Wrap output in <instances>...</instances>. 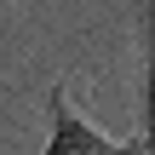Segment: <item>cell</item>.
Wrapping results in <instances>:
<instances>
[{
  "instance_id": "6da1fadb",
  "label": "cell",
  "mask_w": 155,
  "mask_h": 155,
  "mask_svg": "<svg viewBox=\"0 0 155 155\" xmlns=\"http://www.w3.org/2000/svg\"><path fill=\"white\" fill-rule=\"evenodd\" d=\"M40 155H138V144L92 127V121L75 109L69 86L58 81V86L46 92V144H40Z\"/></svg>"
},
{
  "instance_id": "7a4b0ae2",
  "label": "cell",
  "mask_w": 155,
  "mask_h": 155,
  "mask_svg": "<svg viewBox=\"0 0 155 155\" xmlns=\"http://www.w3.org/2000/svg\"><path fill=\"white\" fill-rule=\"evenodd\" d=\"M138 155H155V0H144V127H138Z\"/></svg>"
}]
</instances>
